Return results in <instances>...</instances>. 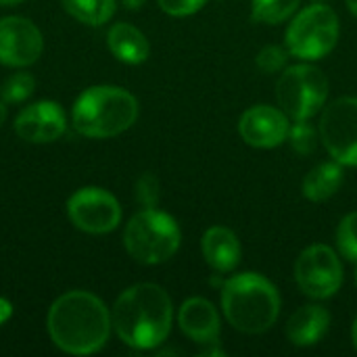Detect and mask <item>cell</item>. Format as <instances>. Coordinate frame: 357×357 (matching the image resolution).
<instances>
[{
  "label": "cell",
  "instance_id": "3",
  "mask_svg": "<svg viewBox=\"0 0 357 357\" xmlns=\"http://www.w3.org/2000/svg\"><path fill=\"white\" fill-rule=\"evenodd\" d=\"M226 320L245 335L266 333L280 314L278 289L261 274H236L222 287Z\"/></svg>",
  "mask_w": 357,
  "mask_h": 357
},
{
  "label": "cell",
  "instance_id": "1",
  "mask_svg": "<svg viewBox=\"0 0 357 357\" xmlns=\"http://www.w3.org/2000/svg\"><path fill=\"white\" fill-rule=\"evenodd\" d=\"M46 326L52 343L61 351L90 356L105 347L113 322L107 305L96 295L69 291L52 303Z\"/></svg>",
  "mask_w": 357,
  "mask_h": 357
},
{
  "label": "cell",
  "instance_id": "21",
  "mask_svg": "<svg viewBox=\"0 0 357 357\" xmlns=\"http://www.w3.org/2000/svg\"><path fill=\"white\" fill-rule=\"evenodd\" d=\"M287 140L291 142L293 151L299 155H312L318 146V132L310 123V119H295V123L289 128Z\"/></svg>",
  "mask_w": 357,
  "mask_h": 357
},
{
  "label": "cell",
  "instance_id": "32",
  "mask_svg": "<svg viewBox=\"0 0 357 357\" xmlns=\"http://www.w3.org/2000/svg\"><path fill=\"white\" fill-rule=\"evenodd\" d=\"M21 0H0V6H13V4H19Z\"/></svg>",
  "mask_w": 357,
  "mask_h": 357
},
{
  "label": "cell",
  "instance_id": "31",
  "mask_svg": "<svg viewBox=\"0 0 357 357\" xmlns=\"http://www.w3.org/2000/svg\"><path fill=\"white\" fill-rule=\"evenodd\" d=\"M4 119H6V107L0 102V126L4 123Z\"/></svg>",
  "mask_w": 357,
  "mask_h": 357
},
{
  "label": "cell",
  "instance_id": "22",
  "mask_svg": "<svg viewBox=\"0 0 357 357\" xmlns=\"http://www.w3.org/2000/svg\"><path fill=\"white\" fill-rule=\"evenodd\" d=\"M33 88H36L33 77H31L29 73L21 71V73H13V75L2 84L0 94H2V98H4V102H23L25 98L31 96Z\"/></svg>",
  "mask_w": 357,
  "mask_h": 357
},
{
  "label": "cell",
  "instance_id": "27",
  "mask_svg": "<svg viewBox=\"0 0 357 357\" xmlns=\"http://www.w3.org/2000/svg\"><path fill=\"white\" fill-rule=\"evenodd\" d=\"M10 314H13V305L6 299L0 297V324H4L10 318Z\"/></svg>",
  "mask_w": 357,
  "mask_h": 357
},
{
  "label": "cell",
  "instance_id": "25",
  "mask_svg": "<svg viewBox=\"0 0 357 357\" xmlns=\"http://www.w3.org/2000/svg\"><path fill=\"white\" fill-rule=\"evenodd\" d=\"M136 197L144 207H155L159 201V180L153 174L140 176V180L136 184Z\"/></svg>",
  "mask_w": 357,
  "mask_h": 357
},
{
  "label": "cell",
  "instance_id": "6",
  "mask_svg": "<svg viewBox=\"0 0 357 357\" xmlns=\"http://www.w3.org/2000/svg\"><path fill=\"white\" fill-rule=\"evenodd\" d=\"M339 17L324 2L303 8L287 29V50L303 61L324 59L339 42Z\"/></svg>",
  "mask_w": 357,
  "mask_h": 357
},
{
  "label": "cell",
  "instance_id": "24",
  "mask_svg": "<svg viewBox=\"0 0 357 357\" xmlns=\"http://www.w3.org/2000/svg\"><path fill=\"white\" fill-rule=\"evenodd\" d=\"M287 59H289V50H284V48H280V46H266V48L257 54L255 63H257V67H259L264 73H278V71L284 69Z\"/></svg>",
  "mask_w": 357,
  "mask_h": 357
},
{
  "label": "cell",
  "instance_id": "16",
  "mask_svg": "<svg viewBox=\"0 0 357 357\" xmlns=\"http://www.w3.org/2000/svg\"><path fill=\"white\" fill-rule=\"evenodd\" d=\"M331 326V314L320 305H303L299 307L289 324H287V337L297 347H310L316 345Z\"/></svg>",
  "mask_w": 357,
  "mask_h": 357
},
{
  "label": "cell",
  "instance_id": "11",
  "mask_svg": "<svg viewBox=\"0 0 357 357\" xmlns=\"http://www.w3.org/2000/svg\"><path fill=\"white\" fill-rule=\"evenodd\" d=\"M44 40L40 29L25 17L0 19V63L6 67H25L38 61Z\"/></svg>",
  "mask_w": 357,
  "mask_h": 357
},
{
  "label": "cell",
  "instance_id": "29",
  "mask_svg": "<svg viewBox=\"0 0 357 357\" xmlns=\"http://www.w3.org/2000/svg\"><path fill=\"white\" fill-rule=\"evenodd\" d=\"M351 341H354V347L357 349V318L354 322V328H351Z\"/></svg>",
  "mask_w": 357,
  "mask_h": 357
},
{
  "label": "cell",
  "instance_id": "18",
  "mask_svg": "<svg viewBox=\"0 0 357 357\" xmlns=\"http://www.w3.org/2000/svg\"><path fill=\"white\" fill-rule=\"evenodd\" d=\"M343 184V167L341 163H320L316 165L303 180V197L314 201V203H322L326 199H331Z\"/></svg>",
  "mask_w": 357,
  "mask_h": 357
},
{
  "label": "cell",
  "instance_id": "8",
  "mask_svg": "<svg viewBox=\"0 0 357 357\" xmlns=\"http://www.w3.org/2000/svg\"><path fill=\"white\" fill-rule=\"evenodd\" d=\"M320 138L335 161L357 167V98L343 96L324 109Z\"/></svg>",
  "mask_w": 357,
  "mask_h": 357
},
{
  "label": "cell",
  "instance_id": "34",
  "mask_svg": "<svg viewBox=\"0 0 357 357\" xmlns=\"http://www.w3.org/2000/svg\"><path fill=\"white\" fill-rule=\"evenodd\" d=\"M356 284H357V270H356Z\"/></svg>",
  "mask_w": 357,
  "mask_h": 357
},
{
  "label": "cell",
  "instance_id": "9",
  "mask_svg": "<svg viewBox=\"0 0 357 357\" xmlns=\"http://www.w3.org/2000/svg\"><path fill=\"white\" fill-rule=\"evenodd\" d=\"M295 280L307 297L328 299L343 284V266L331 247L312 245L297 257Z\"/></svg>",
  "mask_w": 357,
  "mask_h": 357
},
{
  "label": "cell",
  "instance_id": "2",
  "mask_svg": "<svg viewBox=\"0 0 357 357\" xmlns=\"http://www.w3.org/2000/svg\"><path fill=\"white\" fill-rule=\"evenodd\" d=\"M174 307L169 295L151 282L126 289L111 314L117 337L134 349L159 347L172 331Z\"/></svg>",
  "mask_w": 357,
  "mask_h": 357
},
{
  "label": "cell",
  "instance_id": "30",
  "mask_svg": "<svg viewBox=\"0 0 357 357\" xmlns=\"http://www.w3.org/2000/svg\"><path fill=\"white\" fill-rule=\"evenodd\" d=\"M345 2H347L349 10H351V13H354V15L357 17V0H345Z\"/></svg>",
  "mask_w": 357,
  "mask_h": 357
},
{
  "label": "cell",
  "instance_id": "14",
  "mask_svg": "<svg viewBox=\"0 0 357 357\" xmlns=\"http://www.w3.org/2000/svg\"><path fill=\"white\" fill-rule=\"evenodd\" d=\"M182 333L199 345H211L220 337V314L211 301L192 297L182 303L178 312Z\"/></svg>",
  "mask_w": 357,
  "mask_h": 357
},
{
  "label": "cell",
  "instance_id": "13",
  "mask_svg": "<svg viewBox=\"0 0 357 357\" xmlns=\"http://www.w3.org/2000/svg\"><path fill=\"white\" fill-rule=\"evenodd\" d=\"M67 128L63 107L54 100H40L25 107L15 119V132L21 140L44 144L56 140Z\"/></svg>",
  "mask_w": 357,
  "mask_h": 357
},
{
  "label": "cell",
  "instance_id": "12",
  "mask_svg": "<svg viewBox=\"0 0 357 357\" xmlns=\"http://www.w3.org/2000/svg\"><path fill=\"white\" fill-rule=\"evenodd\" d=\"M289 115L270 105H255L247 109L238 121V132L249 146L274 149L289 136Z\"/></svg>",
  "mask_w": 357,
  "mask_h": 357
},
{
  "label": "cell",
  "instance_id": "20",
  "mask_svg": "<svg viewBox=\"0 0 357 357\" xmlns=\"http://www.w3.org/2000/svg\"><path fill=\"white\" fill-rule=\"evenodd\" d=\"M301 0H251V17L259 23L276 25L287 21Z\"/></svg>",
  "mask_w": 357,
  "mask_h": 357
},
{
  "label": "cell",
  "instance_id": "15",
  "mask_svg": "<svg viewBox=\"0 0 357 357\" xmlns=\"http://www.w3.org/2000/svg\"><path fill=\"white\" fill-rule=\"evenodd\" d=\"M203 257L215 272H232L241 261V243L230 228L213 226L203 234L201 241Z\"/></svg>",
  "mask_w": 357,
  "mask_h": 357
},
{
  "label": "cell",
  "instance_id": "23",
  "mask_svg": "<svg viewBox=\"0 0 357 357\" xmlns=\"http://www.w3.org/2000/svg\"><path fill=\"white\" fill-rule=\"evenodd\" d=\"M337 247L349 261H357V211L345 215L337 228Z\"/></svg>",
  "mask_w": 357,
  "mask_h": 357
},
{
  "label": "cell",
  "instance_id": "4",
  "mask_svg": "<svg viewBox=\"0 0 357 357\" xmlns=\"http://www.w3.org/2000/svg\"><path fill=\"white\" fill-rule=\"evenodd\" d=\"M73 126L88 138H111L138 117V100L119 86H92L84 90L73 105Z\"/></svg>",
  "mask_w": 357,
  "mask_h": 357
},
{
  "label": "cell",
  "instance_id": "7",
  "mask_svg": "<svg viewBox=\"0 0 357 357\" xmlns=\"http://www.w3.org/2000/svg\"><path fill=\"white\" fill-rule=\"evenodd\" d=\"M328 79L314 65H293L284 69L276 84V98L293 119H312L324 107Z\"/></svg>",
  "mask_w": 357,
  "mask_h": 357
},
{
  "label": "cell",
  "instance_id": "28",
  "mask_svg": "<svg viewBox=\"0 0 357 357\" xmlns=\"http://www.w3.org/2000/svg\"><path fill=\"white\" fill-rule=\"evenodd\" d=\"M144 2H146V0H123V4H126L128 8H132V10H138Z\"/></svg>",
  "mask_w": 357,
  "mask_h": 357
},
{
  "label": "cell",
  "instance_id": "33",
  "mask_svg": "<svg viewBox=\"0 0 357 357\" xmlns=\"http://www.w3.org/2000/svg\"><path fill=\"white\" fill-rule=\"evenodd\" d=\"M314 2H328V0H314Z\"/></svg>",
  "mask_w": 357,
  "mask_h": 357
},
{
  "label": "cell",
  "instance_id": "19",
  "mask_svg": "<svg viewBox=\"0 0 357 357\" xmlns=\"http://www.w3.org/2000/svg\"><path fill=\"white\" fill-rule=\"evenodd\" d=\"M63 8L86 25H102L115 13V0H61Z\"/></svg>",
  "mask_w": 357,
  "mask_h": 357
},
{
  "label": "cell",
  "instance_id": "17",
  "mask_svg": "<svg viewBox=\"0 0 357 357\" xmlns=\"http://www.w3.org/2000/svg\"><path fill=\"white\" fill-rule=\"evenodd\" d=\"M107 44L109 50L128 65L144 63L151 52L146 36L130 23H115L107 33Z\"/></svg>",
  "mask_w": 357,
  "mask_h": 357
},
{
  "label": "cell",
  "instance_id": "26",
  "mask_svg": "<svg viewBox=\"0 0 357 357\" xmlns=\"http://www.w3.org/2000/svg\"><path fill=\"white\" fill-rule=\"evenodd\" d=\"M159 6L172 17H188L205 6L207 0H157Z\"/></svg>",
  "mask_w": 357,
  "mask_h": 357
},
{
  "label": "cell",
  "instance_id": "10",
  "mask_svg": "<svg viewBox=\"0 0 357 357\" xmlns=\"http://www.w3.org/2000/svg\"><path fill=\"white\" fill-rule=\"evenodd\" d=\"M67 213L75 228L88 234H107L121 220L119 201L105 188H79L67 201Z\"/></svg>",
  "mask_w": 357,
  "mask_h": 357
},
{
  "label": "cell",
  "instance_id": "5",
  "mask_svg": "<svg viewBox=\"0 0 357 357\" xmlns=\"http://www.w3.org/2000/svg\"><path fill=\"white\" fill-rule=\"evenodd\" d=\"M182 234L178 222L155 207L138 211L126 226L123 245L126 251L144 266L163 264L176 255Z\"/></svg>",
  "mask_w": 357,
  "mask_h": 357
}]
</instances>
